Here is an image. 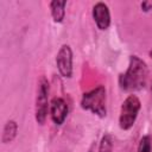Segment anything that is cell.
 Masks as SVG:
<instances>
[{"label": "cell", "instance_id": "1", "mask_svg": "<svg viewBox=\"0 0 152 152\" xmlns=\"http://www.w3.org/2000/svg\"><path fill=\"white\" fill-rule=\"evenodd\" d=\"M148 69L146 63L138 56H131L129 64L125 74L119 76V84L122 90L132 91L145 88L147 83Z\"/></svg>", "mask_w": 152, "mask_h": 152}, {"label": "cell", "instance_id": "2", "mask_svg": "<svg viewBox=\"0 0 152 152\" xmlns=\"http://www.w3.org/2000/svg\"><path fill=\"white\" fill-rule=\"evenodd\" d=\"M81 107L100 118H104L107 114L104 87L99 86L95 89H91L90 91L84 93L81 99Z\"/></svg>", "mask_w": 152, "mask_h": 152}, {"label": "cell", "instance_id": "3", "mask_svg": "<svg viewBox=\"0 0 152 152\" xmlns=\"http://www.w3.org/2000/svg\"><path fill=\"white\" fill-rule=\"evenodd\" d=\"M141 103L138 96L135 95H128L126 100L122 102L120 108V116H119V125L120 128L124 131L129 129L138 116V113L140 110Z\"/></svg>", "mask_w": 152, "mask_h": 152}, {"label": "cell", "instance_id": "4", "mask_svg": "<svg viewBox=\"0 0 152 152\" xmlns=\"http://www.w3.org/2000/svg\"><path fill=\"white\" fill-rule=\"evenodd\" d=\"M49 109V82L43 76L38 83L37 99H36V121L43 125L46 120Z\"/></svg>", "mask_w": 152, "mask_h": 152}, {"label": "cell", "instance_id": "5", "mask_svg": "<svg viewBox=\"0 0 152 152\" xmlns=\"http://www.w3.org/2000/svg\"><path fill=\"white\" fill-rule=\"evenodd\" d=\"M56 64L59 74L65 77L70 78L72 75V51L69 45L64 44L61 46L57 56H56Z\"/></svg>", "mask_w": 152, "mask_h": 152}, {"label": "cell", "instance_id": "6", "mask_svg": "<svg viewBox=\"0 0 152 152\" xmlns=\"http://www.w3.org/2000/svg\"><path fill=\"white\" fill-rule=\"evenodd\" d=\"M50 115L56 125H62L68 115V104L62 97H53L50 102Z\"/></svg>", "mask_w": 152, "mask_h": 152}, {"label": "cell", "instance_id": "7", "mask_svg": "<svg viewBox=\"0 0 152 152\" xmlns=\"http://www.w3.org/2000/svg\"><path fill=\"white\" fill-rule=\"evenodd\" d=\"M93 18L100 30H107L110 25V14L108 6L103 2H97L93 7Z\"/></svg>", "mask_w": 152, "mask_h": 152}, {"label": "cell", "instance_id": "8", "mask_svg": "<svg viewBox=\"0 0 152 152\" xmlns=\"http://www.w3.org/2000/svg\"><path fill=\"white\" fill-rule=\"evenodd\" d=\"M65 6H66V1L64 0H53L50 2V10L53 21L56 23L63 21L65 15Z\"/></svg>", "mask_w": 152, "mask_h": 152}, {"label": "cell", "instance_id": "9", "mask_svg": "<svg viewBox=\"0 0 152 152\" xmlns=\"http://www.w3.org/2000/svg\"><path fill=\"white\" fill-rule=\"evenodd\" d=\"M17 132H18V125L14 120H10L6 122L5 127H4V131H2V137H1V140L4 144H8L11 142L15 135H17Z\"/></svg>", "mask_w": 152, "mask_h": 152}, {"label": "cell", "instance_id": "10", "mask_svg": "<svg viewBox=\"0 0 152 152\" xmlns=\"http://www.w3.org/2000/svg\"><path fill=\"white\" fill-rule=\"evenodd\" d=\"M112 150H113V140H112V137L109 134H106L101 139L99 152H112Z\"/></svg>", "mask_w": 152, "mask_h": 152}, {"label": "cell", "instance_id": "11", "mask_svg": "<svg viewBox=\"0 0 152 152\" xmlns=\"http://www.w3.org/2000/svg\"><path fill=\"white\" fill-rule=\"evenodd\" d=\"M151 147H152L151 138L148 135H144L139 141L137 152H151Z\"/></svg>", "mask_w": 152, "mask_h": 152}, {"label": "cell", "instance_id": "12", "mask_svg": "<svg viewBox=\"0 0 152 152\" xmlns=\"http://www.w3.org/2000/svg\"><path fill=\"white\" fill-rule=\"evenodd\" d=\"M141 8L145 12L151 11L152 10V1H144V2H141Z\"/></svg>", "mask_w": 152, "mask_h": 152}, {"label": "cell", "instance_id": "13", "mask_svg": "<svg viewBox=\"0 0 152 152\" xmlns=\"http://www.w3.org/2000/svg\"><path fill=\"white\" fill-rule=\"evenodd\" d=\"M150 57H151V58H152V50H151V51H150Z\"/></svg>", "mask_w": 152, "mask_h": 152}, {"label": "cell", "instance_id": "14", "mask_svg": "<svg viewBox=\"0 0 152 152\" xmlns=\"http://www.w3.org/2000/svg\"><path fill=\"white\" fill-rule=\"evenodd\" d=\"M151 91H152V84H151Z\"/></svg>", "mask_w": 152, "mask_h": 152}]
</instances>
